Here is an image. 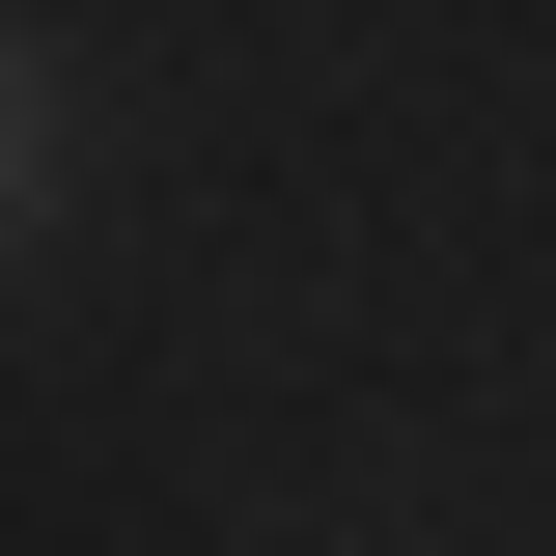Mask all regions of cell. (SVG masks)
Returning <instances> with one entry per match:
<instances>
[{"label": "cell", "instance_id": "1", "mask_svg": "<svg viewBox=\"0 0 556 556\" xmlns=\"http://www.w3.org/2000/svg\"><path fill=\"white\" fill-rule=\"evenodd\" d=\"M28 195H56V56L0 28V251H28Z\"/></svg>", "mask_w": 556, "mask_h": 556}]
</instances>
